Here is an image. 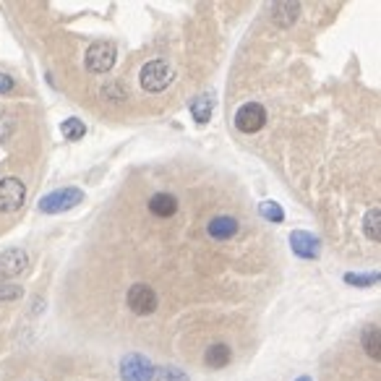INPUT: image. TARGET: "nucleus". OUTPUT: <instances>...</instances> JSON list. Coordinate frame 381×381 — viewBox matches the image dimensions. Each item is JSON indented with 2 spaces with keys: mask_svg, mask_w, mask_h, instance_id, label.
I'll return each instance as SVG.
<instances>
[{
  "mask_svg": "<svg viewBox=\"0 0 381 381\" xmlns=\"http://www.w3.org/2000/svg\"><path fill=\"white\" fill-rule=\"evenodd\" d=\"M11 128H13V123H11V118H9V115L0 113V141H6V138H9Z\"/></svg>",
  "mask_w": 381,
  "mask_h": 381,
  "instance_id": "22",
  "label": "nucleus"
},
{
  "mask_svg": "<svg viewBox=\"0 0 381 381\" xmlns=\"http://www.w3.org/2000/svg\"><path fill=\"white\" fill-rule=\"evenodd\" d=\"M24 196H26V188L18 178L11 175V178L0 180V211H3V214H11V211L21 209Z\"/></svg>",
  "mask_w": 381,
  "mask_h": 381,
  "instance_id": "7",
  "label": "nucleus"
},
{
  "mask_svg": "<svg viewBox=\"0 0 381 381\" xmlns=\"http://www.w3.org/2000/svg\"><path fill=\"white\" fill-rule=\"evenodd\" d=\"M381 211H379V206H373L371 211H368V217H365V236L371 238V241H376V243H379L381 241Z\"/></svg>",
  "mask_w": 381,
  "mask_h": 381,
  "instance_id": "16",
  "label": "nucleus"
},
{
  "mask_svg": "<svg viewBox=\"0 0 381 381\" xmlns=\"http://www.w3.org/2000/svg\"><path fill=\"white\" fill-rule=\"evenodd\" d=\"M141 89L146 92H162L167 84L172 82V68L165 60H149V63L141 68Z\"/></svg>",
  "mask_w": 381,
  "mask_h": 381,
  "instance_id": "2",
  "label": "nucleus"
},
{
  "mask_svg": "<svg viewBox=\"0 0 381 381\" xmlns=\"http://www.w3.org/2000/svg\"><path fill=\"white\" fill-rule=\"evenodd\" d=\"M259 211H261V217H267L269 222H282V219H285L282 206H280V204H275V201H261Z\"/></svg>",
  "mask_w": 381,
  "mask_h": 381,
  "instance_id": "19",
  "label": "nucleus"
},
{
  "mask_svg": "<svg viewBox=\"0 0 381 381\" xmlns=\"http://www.w3.org/2000/svg\"><path fill=\"white\" fill-rule=\"evenodd\" d=\"M206 233H209L214 241H230L233 236H238V219L230 217V214H219V217L209 219Z\"/></svg>",
  "mask_w": 381,
  "mask_h": 381,
  "instance_id": "10",
  "label": "nucleus"
},
{
  "mask_svg": "<svg viewBox=\"0 0 381 381\" xmlns=\"http://www.w3.org/2000/svg\"><path fill=\"white\" fill-rule=\"evenodd\" d=\"M290 245L300 259H316L319 251H321V241L316 236L306 233V230H295L290 236Z\"/></svg>",
  "mask_w": 381,
  "mask_h": 381,
  "instance_id": "9",
  "label": "nucleus"
},
{
  "mask_svg": "<svg viewBox=\"0 0 381 381\" xmlns=\"http://www.w3.org/2000/svg\"><path fill=\"white\" fill-rule=\"evenodd\" d=\"M363 348L373 360H379V326H373L363 334Z\"/></svg>",
  "mask_w": 381,
  "mask_h": 381,
  "instance_id": "18",
  "label": "nucleus"
},
{
  "mask_svg": "<svg viewBox=\"0 0 381 381\" xmlns=\"http://www.w3.org/2000/svg\"><path fill=\"white\" fill-rule=\"evenodd\" d=\"M29 267V256L24 248H9V251L0 253V285L11 280V277L21 275Z\"/></svg>",
  "mask_w": 381,
  "mask_h": 381,
  "instance_id": "8",
  "label": "nucleus"
},
{
  "mask_svg": "<svg viewBox=\"0 0 381 381\" xmlns=\"http://www.w3.org/2000/svg\"><path fill=\"white\" fill-rule=\"evenodd\" d=\"M345 282L350 285H358V287H368V285H376L379 282V272H373V275H345Z\"/></svg>",
  "mask_w": 381,
  "mask_h": 381,
  "instance_id": "20",
  "label": "nucleus"
},
{
  "mask_svg": "<svg viewBox=\"0 0 381 381\" xmlns=\"http://www.w3.org/2000/svg\"><path fill=\"white\" fill-rule=\"evenodd\" d=\"M267 123V110L259 102H245L236 113V128L241 133H259Z\"/></svg>",
  "mask_w": 381,
  "mask_h": 381,
  "instance_id": "6",
  "label": "nucleus"
},
{
  "mask_svg": "<svg viewBox=\"0 0 381 381\" xmlns=\"http://www.w3.org/2000/svg\"><path fill=\"white\" fill-rule=\"evenodd\" d=\"M60 133H63L68 141H79V138L87 133V126H84L79 118H68V121H63V126H60Z\"/></svg>",
  "mask_w": 381,
  "mask_h": 381,
  "instance_id": "15",
  "label": "nucleus"
},
{
  "mask_svg": "<svg viewBox=\"0 0 381 381\" xmlns=\"http://www.w3.org/2000/svg\"><path fill=\"white\" fill-rule=\"evenodd\" d=\"M121 379L123 381H152L155 379V365L146 355L131 353L121 360Z\"/></svg>",
  "mask_w": 381,
  "mask_h": 381,
  "instance_id": "3",
  "label": "nucleus"
},
{
  "mask_svg": "<svg viewBox=\"0 0 381 381\" xmlns=\"http://www.w3.org/2000/svg\"><path fill=\"white\" fill-rule=\"evenodd\" d=\"M149 211L155 214V217H172L175 211H178V199L172 194H155L149 199Z\"/></svg>",
  "mask_w": 381,
  "mask_h": 381,
  "instance_id": "11",
  "label": "nucleus"
},
{
  "mask_svg": "<svg viewBox=\"0 0 381 381\" xmlns=\"http://www.w3.org/2000/svg\"><path fill=\"white\" fill-rule=\"evenodd\" d=\"M211 110H214V97L204 94V97H196L191 102V115H194L196 123H206L211 118Z\"/></svg>",
  "mask_w": 381,
  "mask_h": 381,
  "instance_id": "13",
  "label": "nucleus"
},
{
  "mask_svg": "<svg viewBox=\"0 0 381 381\" xmlns=\"http://www.w3.org/2000/svg\"><path fill=\"white\" fill-rule=\"evenodd\" d=\"M126 303H128V309L133 311V314H138V316H149V314H155L157 311V292L149 287V285H133L128 290V295H126Z\"/></svg>",
  "mask_w": 381,
  "mask_h": 381,
  "instance_id": "5",
  "label": "nucleus"
},
{
  "mask_svg": "<svg viewBox=\"0 0 381 381\" xmlns=\"http://www.w3.org/2000/svg\"><path fill=\"white\" fill-rule=\"evenodd\" d=\"M300 6L298 3H277L275 6V21L280 26H287L295 21V16H298Z\"/></svg>",
  "mask_w": 381,
  "mask_h": 381,
  "instance_id": "14",
  "label": "nucleus"
},
{
  "mask_svg": "<svg viewBox=\"0 0 381 381\" xmlns=\"http://www.w3.org/2000/svg\"><path fill=\"white\" fill-rule=\"evenodd\" d=\"M13 87H16V84H13V79H11L9 73H0V94H11Z\"/></svg>",
  "mask_w": 381,
  "mask_h": 381,
  "instance_id": "23",
  "label": "nucleus"
},
{
  "mask_svg": "<svg viewBox=\"0 0 381 381\" xmlns=\"http://www.w3.org/2000/svg\"><path fill=\"white\" fill-rule=\"evenodd\" d=\"M295 381H311V379L309 376H300V379H295Z\"/></svg>",
  "mask_w": 381,
  "mask_h": 381,
  "instance_id": "24",
  "label": "nucleus"
},
{
  "mask_svg": "<svg viewBox=\"0 0 381 381\" xmlns=\"http://www.w3.org/2000/svg\"><path fill=\"white\" fill-rule=\"evenodd\" d=\"M118 60V50L113 42H97L87 53V71L89 73H107Z\"/></svg>",
  "mask_w": 381,
  "mask_h": 381,
  "instance_id": "4",
  "label": "nucleus"
},
{
  "mask_svg": "<svg viewBox=\"0 0 381 381\" xmlns=\"http://www.w3.org/2000/svg\"><path fill=\"white\" fill-rule=\"evenodd\" d=\"M84 199V194L79 188H60V191H53L40 201L42 214H60V211H68L73 206H79Z\"/></svg>",
  "mask_w": 381,
  "mask_h": 381,
  "instance_id": "1",
  "label": "nucleus"
},
{
  "mask_svg": "<svg viewBox=\"0 0 381 381\" xmlns=\"http://www.w3.org/2000/svg\"><path fill=\"white\" fill-rule=\"evenodd\" d=\"M21 298V287L18 285H0V300H16Z\"/></svg>",
  "mask_w": 381,
  "mask_h": 381,
  "instance_id": "21",
  "label": "nucleus"
},
{
  "mask_svg": "<svg viewBox=\"0 0 381 381\" xmlns=\"http://www.w3.org/2000/svg\"><path fill=\"white\" fill-rule=\"evenodd\" d=\"M230 345H225V342H214V345H209L206 348V353H204V360H206V365L209 368H225L227 363H230Z\"/></svg>",
  "mask_w": 381,
  "mask_h": 381,
  "instance_id": "12",
  "label": "nucleus"
},
{
  "mask_svg": "<svg viewBox=\"0 0 381 381\" xmlns=\"http://www.w3.org/2000/svg\"><path fill=\"white\" fill-rule=\"evenodd\" d=\"M155 381H191V379L180 368H175V365H160V368H155Z\"/></svg>",
  "mask_w": 381,
  "mask_h": 381,
  "instance_id": "17",
  "label": "nucleus"
}]
</instances>
